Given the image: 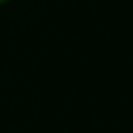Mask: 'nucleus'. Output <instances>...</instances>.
<instances>
[{"instance_id":"nucleus-1","label":"nucleus","mask_w":133,"mask_h":133,"mask_svg":"<svg viewBox=\"0 0 133 133\" xmlns=\"http://www.w3.org/2000/svg\"><path fill=\"white\" fill-rule=\"evenodd\" d=\"M2 2H7V0H0V5H2Z\"/></svg>"}]
</instances>
